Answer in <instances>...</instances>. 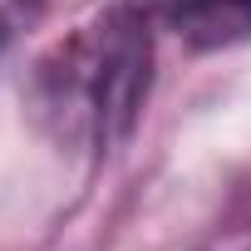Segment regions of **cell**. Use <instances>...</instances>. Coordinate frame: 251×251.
I'll use <instances>...</instances> for the list:
<instances>
[{
    "mask_svg": "<svg viewBox=\"0 0 251 251\" xmlns=\"http://www.w3.org/2000/svg\"><path fill=\"white\" fill-rule=\"evenodd\" d=\"M163 20L197 50L251 40V0H168Z\"/></svg>",
    "mask_w": 251,
    "mask_h": 251,
    "instance_id": "obj_2",
    "label": "cell"
},
{
    "mask_svg": "<svg viewBox=\"0 0 251 251\" xmlns=\"http://www.w3.org/2000/svg\"><path fill=\"white\" fill-rule=\"evenodd\" d=\"M35 15H40V0H0V59L10 54L20 30L35 25Z\"/></svg>",
    "mask_w": 251,
    "mask_h": 251,
    "instance_id": "obj_3",
    "label": "cell"
},
{
    "mask_svg": "<svg viewBox=\"0 0 251 251\" xmlns=\"http://www.w3.org/2000/svg\"><path fill=\"white\" fill-rule=\"evenodd\" d=\"M153 84V30L138 5L108 10L94 30L69 40L35 79V108L59 143L113 153L138 128Z\"/></svg>",
    "mask_w": 251,
    "mask_h": 251,
    "instance_id": "obj_1",
    "label": "cell"
}]
</instances>
